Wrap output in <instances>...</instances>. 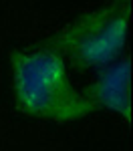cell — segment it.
Returning a JSON list of instances; mask_svg holds the SVG:
<instances>
[{
  "instance_id": "obj_1",
  "label": "cell",
  "mask_w": 133,
  "mask_h": 151,
  "mask_svg": "<svg viewBox=\"0 0 133 151\" xmlns=\"http://www.w3.org/2000/svg\"><path fill=\"white\" fill-rule=\"evenodd\" d=\"M10 60L16 103L24 113L50 121H77L95 111L71 85L63 57L47 42L16 50Z\"/></svg>"
},
{
  "instance_id": "obj_3",
  "label": "cell",
  "mask_w": 133,
  "mask_h": 151,
  "mask_svg": "<svg viewBox=\"0 0 133 151\" xmlns=\"http://www.w3.org/2000/svg\"><path fill=\"white\" fill-rule=\"evenodd\" d=\"M129 73H131V58L123 57L117 65H113L111 69L103 70V75L83 95L89 99L93 109L105 107V109H111V111L123 115L129 121L131 119Z\"/></svg>"
},
{
  "instance_id": "obj_2",
  "label": "cell",
  "mask_w": 133,
  "mask_h": 151,
  "mask_svg": "<svg viewBox=\"0 0 133 151\" xmlns=\"http://www.w3.org/2000/svg\"><path fill=\"white\" fill-rule=\"evenodd\" d=\"M129 10V0H113L97 10L83 14L60 35L45 42L60 57H69L77 69L107 65L125 45Z\"/></svg>"
}]
</instances>
